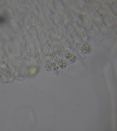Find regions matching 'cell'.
Instances as JSON below:
<instances>
[{"label":"cell","mask_w":117,"mask_h":131,"mask_svg":"<svg viewBox=\"0 0 117 131\" xmlns=\"http://www.w3.org/2000/svg\"><path fill=\"white\" fill-rule=\"evenodd\" d=\"M80 49L86 55H88L90 54L92 51V46L88 43H84L83 44Z\"/></svg>","instance_id":"cell-1"},{"label":"cell","mask_w":117,"mask_h":131,"mask_svg":"<svg viewBox=\"0 0 117 131\" xmlns=\"http://www.w3.org/2000/svg\"><path fill=\"white\" fill-rule=\"evenodd\" d=\"M65 57L66 59L71 64L75 63L77 60L76 56L73 54L70 53H66Z\"/></svg>","instance_id":"cell-2"},{"label":"cell","mask_w":117,"mask_h":131,"mask_svg":"<svg viewBox=\"0 0 117 131\" xmlns=\"http://www.w3.org/2000/svg\"><path fill=\"white\" fill-rule=\"evenodd\" d=\"M60 61H59V64L60 68L62 69H64L66 68L67 66V64L66 62L63 60L60 59H59Z\"/></svg>","instance_id":"cell-3"},{"label":"cell","mask_w":117,"mask_h":131,"mask_svg":"<svg viewBox=\"0 0 117 131\" xmlns=\"http://www.w3.org/2000/svg\"><path fill=\"white\" fill-rule=\"evenodd\" d=\"M5 20V19L3 17H1V16H0V24L4 23Z\"/></svg>","instance_id":"cell-4"}]
</instances>
